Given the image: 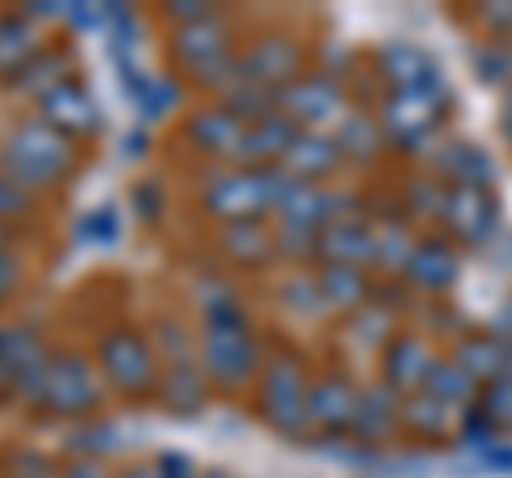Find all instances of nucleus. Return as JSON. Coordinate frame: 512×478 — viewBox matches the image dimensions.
<instances>
[{
    "label": "nucleus",
    "mask_w": 512,
    "mask_h": 478,
    "mask_svg": "<svg viewBox=\"0 0 512 478\" xmlns=\"http://www.w3.org/2000/svg\"><path fill=\"white\" fill-rule=\"evenodd\" d=\"M239 47H244V35H239L235 13L218 9L214 18H205V22L167 30L163 56H167V69L180 77L192 94L222 99V94L239 82Z\"/></svg>",
    "instance_id": "nucleus-1"
},
{
    "label": "nucleus",
    "mask_w": 512,
    "mask_h": 478,
    "mask_svg": "<svg viewBox=\"0 0 512 478\" xmlns=\"http://www.w3.org/2000/svg\"><path fill=\"white\" fill-rule=\"evenodd\" d=\"M82 158H86V146L56 133L35 111L13 116L0 129V171L35 197L56 193V188L69 184L82 171Z\"/></svg>",
    "instance_id": "nucleus-2"
},
{
    "label": "nucleus",
    "mask_w": 512,
    "mask_h": 478,
    "mask_svg": "<svg viewBox=\"0 0 512 478\" xmlns=\"http://www.w3.org/2000/svg\"><path fill=\"white\" fill-rule=\"evenodd\" d=\"M90 359L99 368L103 385L124 406L158 402V380H163V359L150 342V333L133 321H111L90 338Z\"/></svg>",
    "instance_id": "nucleus-3"
},
{
    "label": "nucleus",
    "mask_w": 512,
    "mask_h": 478,
    "mask_svg": "<svg viewBox=\"0 0 512 478\" xmlns=\"http://www.w3.org/2000/svg\"><path fill=\"white\" fill-rule=\"evenodd\" d=\"M282 180V167H210L197 188V214L210 227L274 218Z\"/></svg>",
    "instance_id": "nucleus-4"
},
{
    "label": "nucleus",
    "mask_w": 512,
    "mask_h": 478,
    "mask_svg": "<svg viewBox=\"0 0 512 478\" xmlns=\"http://www.w3.org/2000/svg\"><path fill=\"white\" fill-rule=\"evenodd\" d=\"M308 389H312V376L303 368V359L295 350H269L261 380L252 389V410L269 432L282 436V440H312V423H308Z\"/></svg>",
    "instance_id": "nucleus-5"
},
{
    "label": "nucleus",
    "mask_w": 512,
    "mask_h": 478,
    "mask_svg": "<svg viewBox=\"0 0 512 478\" xmlns=\"http://www.w3.org/2000/svg\"><path fill=\"white\" fill-rule=\"evenodd\" d=\"M453 111L448 82H431L419 90H384L376 99V120L389 133V146L402 154H427L440 146V129Z\"/></svg>",
    "instance_id": "nucleus-6"
},
{
    "label": "nucleus",
    "mask_w": 512,
    "mask_h": 478,
    "mask_svg": "<svg viewBox=\"0 0 512 478\" xmlns=\"http://www.w3.org/2000/svg\"><path fill=\"white\" fill-rule=\"evenodd\" d=\"M107 402H111V389L103 385L90 350L52 346V363H47V397H43L47 419L86 423V419H99Z\"/></svg>",
    "instance_id": "nucleus-7"
},
{
    "label": "nucleus",
    "mask_w": 512,
    "mask_h": 478,
    "mask_svg": "<svg viewBox=\"0 0 512 478\" xmlns=\"http://www.w3.org/2000/svg\"><path fill=\"white\" fill-rule=\"evenodd\" d=\"M308 73V43L295 30L269 26L256 30L252 39L239 47V82L265 86V90H286L291 82Z\"/></svg>",
    "instance_id": "nucleus-8"
},
{
    "label": "nucleus",
    "mask_w": 512,
    "mask_h": 478,
    "mask_svg": "<svg viewBox=\"0 0 512 478\" xmlns=\"http://www.w3.org/2000/svg\"><path fill=\"white\" fill-rule=\"evenodd\" d=\"M278 111L308 133H333L350 116V90L338 73H303L299 82L278 90Z\"/></svg>",
    "instance_id": "nucleus-9"
},
{
    "label": "nucleus",
    "mask_w": 512,
    "mask_h": 478,
    "mask_svg": "<svg viewBox=\"0 0 512 478\" xmlns=\"http://www.w3.org/2000/svg\"><path fill=\"white\" fill-rule=\"evenodd\" d=\"M244 129H248V124L239 120L222 99H201L197 107H188L180 116V124H175V137H180V146L192 158H201L205 167H227L231 150L239 146Z\"/></svg>",
    "instance_id": "nucleus-10"
},
{
    "label": "nucleus",
    "mask_w": 512,
    "mask_h": 478,
    "mask_svg": "<svg viewBox=\"0 0 512 478\" xmlns=\"http://www.w3.org/2000/svg\"><path fill=\"white\" fill-rule=\"evenodd\" d=\"M0 350H5V363L13 376V402L26 414H43L52 342L35 325H0Z\"/></svg>",
    "instance_id": "nucleus-11"
},
{
    "label": "nucleus",
    "mask_w": 512,
    "mask_h": 478,
    "mask_svg": "<svg viewBox=\"0 0 512 478\" xmlns=\"http://www.w3.org/2000/svg\"><path fill=\"white\" fill-rule=\"evenodd\" d=\"M35 116L47 120L56 133H64L69 141H77V146L94 141L103 133V124H107L99 99L86 90L82 77H73V82H64L56 90H47L43 99H35Z\"/></svg>",
    "instance_id": "nucleus-12"
},
{
    "label": "nucleus",
    "mask_w": 512,
    "mask_h": 478,
    "mask_svg": "<svg viewBox=\"0 0 512 478\" xmlns=\"http://www.w3.org/2000/svg\"><path fill=\"white\" fill-rule=\"evenodd\" d=\"M440 222L457 248H487L495 244V231H500V201H495V193H483V188H448Z\"/></svg>",
    "instance_id": "nucleus-13"
},
{
    "label": "nucleus",
    "mask_w": 512,
    "mask_h": 478,
    "mask_svg": "<svg viewBox=\"0 0 512 478\" xmlns=\"http://www.w3.org/2000/svg\"><path fill=\"white\" fill-rule=\"evenodd\" d=\"M116 65V77H120V90H124V99L137 107V116L146 120V124H158V120H167L171 111H180L184 107V82L175 77L171 69H141L137 60H111Z\"/></svg>",
    "instance_id": "nucleus-14"
},
{
    "label": "nucleus",
    "mask_w": 512,
    "mask_h": 478,
    "mask_svg": "<svg viewBox=\"0 0 512 478\" xmlns=\"http://www.w3.org/2000/svg\"><path fill=\"white\" fill-rule=\"evenodd\" d=\"M214 252L239 274H261L278 261V235L274 218H256V222H227L214 227Z\"/></svg>",
    "instance_id": "nucleus-15"
},
{
    "label": "nucleus",
    "mask_w": 512,
    "mask_h": 478,
    "mask_svg": "<svg viewBox=\"0 0 512 478\" xmlns=\"http://www.w3.org/2000/svg\"><path fill=\"white\" fill-rule=\"evenodd\" d=\"M355 406H359V385L346 372H320V376H312V389H308V423H312V436L316 440L346 436L350 432V419H355Z\"/></svg>",
    "instance_id": "nucleus-16"
},
{
    "label": "nucleus",
    "mask_w": 512,
    "mask_h": 478,
    "mask_svg": "<svg viewBox=\"0 0 512 478\" xmlns=\"http://www.w3.org/2000/svg\"><path fill=\"white\" fill-rule=\"evenodd\" d=\"M436 359L440 355L431 350L427 338H419V333H393V338L380 346V385H389L402 397L423 393L427 372Z\"/></svg>",
    "instance_id": "nucleus-17"
},
{
    "label": "nucleus",
    "mask_w": 512,
    "mask_h": 478,
    "mask_svg": "<svg viewBox=\"0 0 512 478\" xmlns=\"http://www.w3.org/2000/svg\"><path fill=\"white\" fill-rule=\"evenodd\" d=\"M402 278H406L410 291H427V295L453 291L457 278H461V248L448 235H419Z\"/></svg>",
    "instance_id": "nucleus-18"
},
{
    "label": "nucleus",
    "mask_w": 512,
    "mask_h": 478,
    "mask_svg": "<svg viewBox=\"0 0 512 478\" xmlns=\"http://www.w3.org/2000/svg\"><path fill=\"white\" fill-rule=\"evenodd\" d=\"M397 432H402V393H393L389 385H359V406H355V419H350V440L367 444V449H380L389 444Z\"/></svg>",
    "instance_id": "nucleus-19"
},
{
    "label": "nucleus",
    "mask_w": 512,
    "mask_h": 478,
    "mask_svg": "<svg viewBox=\"0 0 512 478\" xmlns=\"http://www.w3.org/2000/svg\"><path fill=\"white\" fill-rule=\"evenodd\" d=\"M372 69H376L384 90H419V86H431V82H444L436 60H431L419 43H406V39L380 43L372 52Z\"/></svg>",
    "instance_id": "nucleus-20"
},
{
    "label": "nucleus",
    "mask_w": 512,
    "mask_h": 478,
    "mask_svg": "<svg viewBox=\"0 0 512 478\" xmlns=\"http://www.w3.org/2000/svg\"><path fill=\"white\" fill-rule=\"evenodd\" d=\"M316 265H355V269H376V227L359 218L329 222L316 235Z\"/></svg>",
    "instance_id": "nucleus-21"
},
{
    "label": "nucleus",
    "mask_w": 512,
    "mask_h": 478,
    "mask_svg": "<svg viewBox=\"0 0 512 478\" xmlns=\"http://www.w3.org/2000/svg\"><path fill=\"white\" fill-rule=\"evenodd\" d=\"M291 180H303V184H329L333 175H338L346 167L342 158V146L333 133H308L299 129V137L291 141V150H286V158L278 163Z\"/></svg>",
    "instance_id": "nucleus-22"
},
{
    "label": "nucleus",
    "mask_w": 512,
    "mask_h": 478,
    "mask_svg": "<svg viewBox=\"0 0 512 478\" xmlns=\"http://www.w3.org/2000/svg\"><path fill=\"white\" fill-rule=\"evenodd\" d=\"M436 175L448 188H483L495 193V158L478 141H440L436 146Z\"/></svg>",
    "instance_id": "nucleus-23"
},
{
    "label": "nucleus",
    "mask_w": 512,
    "mask_h": 478,
    "mask_svg": "<svg viewBox=\"0 0 512 478\" xmlns=\"http://www.w3.org/2000/svg\"><path fill=\"white\" fill-rule=\"evenodd\" d=\"M295 137H299V124L291 116H282V111L269 120H256L244 129V137H239L227 167H278Z\"/></svg>",
    "instance_id": "nucleus-24"
},
{
    "label": "nucleus",
    "mask_w": 512,
    "mask_h": 478,
    "mask_svg": "<svg viewBox=\"0 0 512 478\" xmlns=\"http://www.w3.org/2000/svg\"><path fill=\"white\" fill-rule=\"evenodd\" d=\"M210 380H205L201 363L188 359V363H167L163 380H158V406H163L171 419H197L210 406Z\"/></svg>",
    "instance_id": "nucleus-25"
},
{
    "label": "nucleus",
    "mask_w": 512,
    "mask_h": 478,
    "mask_svg": "<svg viewBox=\"0 0 512 478\" xmlns=\"http://www.w3.org/2000/svg\"><path fill=\"white\" fill-rule=\"evenodd\" d=\"M73 77H77V47H73V39H52L18 73V82L9 86V94H22V99H43L47 90L73 82Z\"/></svg>",
    "instance_id": "nucleus-26"
},
{
    "label": "nucleus",
    "mask_w": 512,
    "mask_h": 478,
    "mask_svg": "<svg viewBox=\"0 0 512 478\" xmlns=\"http://www.w3.org/2000/svg\"><path fill=\"white\" fill-rule=\"evenodd\" d=\"M47 47L43 30L22 9H0V86H13L18 73Z\"/></svg>",
    "instance_id": "nucleus-27"
},
{
    "label": "nucleus",
    "mask_w": 512,
    "mask_h": 478,
    "mask_svg": "<svg viewBox=\"0 0 512 478\" xmlns=\"http://www.w3.org/2000/svg\"><path fill=\"white\" fill-rule=\"evenodd\" d=\"M402 432L423 444H444L461 432V410L436 402L431 393H410L402 397Z\"/></svg>",
    "instance_id": "nucleus-28"
},
{
    "label": "nucleus",
    "mask_w": 512,
    "mask_h": 478,
    "mask_svg": "<svg viewBox=\"0 0 512 478\" xmlns=\"http://www.w3.org/2000/svg\"><path fill=\"white\" fill-rule=\"evenodd\" d=\"M316 282H320V295H325V308L342 316L372 304L376 295L372 269H355V265H316Z\"/></svg>",
    "instance_id": "nucleus-29"
},
{
    "label": "nucleus",
    "mask_w": 512,
    "mask_h": 478,
    "mask_svg": "<svg viewBox=\"0 0 512 478\" xmlns=\"http://www.w3.org/2000/svg\"><path fill=\"white\" fill-rule=\"evenodd\" d=\"M453 359L478 385H491L500 376H512V338H504V333H474V338H461L453 346Z\"/></svg>",
    "instance_id": "nucleus-30"
},
{
    "label": "nucleus",
    "mask_w": 512,
    "mask_h": 478,
    "mask_svg": "<svg viewBox=\"0 0 512 478\" xmlns=\"http://www.w3.org/2000/svg\"><path fill=\"white\" fill-rule=\"evenodd\" d=\"M333 137H338V146H342V158L355 167H376L380 158L389 154V133L380 129L376 111L350 107V116L333 129Z\"/></svg>",
    "instance_id": "nucleus-31"
},
{
    "label": "nucleus",
    "mask_w": 512,
    "mask_h": 478,
    "mask_svg": "<svg viewBox=\"0 0 512 478\" xmlns=\"http://www.w3.org/2000/svg\"><path fill=\"white\" fill-rule=\"evenodd\" d=\"M423 393H431L436 402L453 406V410H470L478 397H483V385H478V380H474L466 368H461L453 355H440L436 363H431Z\"/></svg>",
    "instance_id": "nucleus-32"
},
{
    "label": "nucleus",
    "mask_w": 512,
    "mask_h": 478,
    "mask_svg": "<svg viewBox=\"0 0 512 478\" xmlns=\"http://www.w3.org/2000/svg\"><path fill=\"white\" fill-rule=\"evenodd\" d=\"M150 342L158 350V359H163V368L167 363H188V359H197V329L188 325V316L180 312H154V321H150Z\"/></svg>",
    "instance_id": "nucleus-33"
},
{
    "label": "nucleus",
    "mask_w": 512,
    "mask_h": 478,
    "mask_svg": "<svg viewBox=\"0 0 512 478\" xmlns=\"http://www.w3.org/2000/svg\"><path fill=\"white\" fill-rule=\"evenodd\" d=\"M274 299L282 304V312L291 316H303V321H316V316H325V295H320V282H316V269H295L291 278L278 282Z\"/></svg>",
    "instance_id": "nucleus-34"
},
{
    "label": "nucleus",
    "mask_w": 512,
    "mask_h": 478,
    "mask_svg": "<svg viewBox=\"0 0 512 478\" xmlns=\"http://www.w3.org/2000/svg\"><path fill=\"white\" fill-rule=\"evenodd\" d=\"M419 235H410V227L402 218H380L376 222V269L384 274H402Z\"/></svg>",
    "instance_id": "nucleus-35"
},
{
    "label": "nucleus",
    "mask_w": 512,
    "mask_h": 478,
    "mask_svg": "<svg viewBox=\"0 0 512 478\" xmlns=\"http://www.w3.org/2000/svg\"><path fill=\"white\" fill-rule=\"evenodd\" d=\"M120 444V427L111 423V419H86V423H77L69 436H64V449H69V457H86V461H99L107 457L111 449Z\"/></svg>",
    "instance_id": "nucleus-36"
},
{
    "label": "nucleus",
    "mask_w": 512,
    "mask_h": 478,
    "mask_svg": "<svg viewBox=\"0 0 512 478\" xmlns=\"http://www.w3.org/2000/svg\"><path fill=\"white\" fill-rule=\"evenodd\" d=\"M444 201H448V184L440 175H414V180L402 188V210L414 222H431V218L440 222Z\"/></svg>",
    "instance_id": "nucleus-37"
},
{
    "label": "nucleus",
    "mask_w": 512,
    "mask_h": 478,
    "mask_svg": "<svg viewBox=\"0 0 512 478\" xmlns=\"http://www.w3.org/2000/svg\"><path fill=\"white\" fill-rule=\"evenodd\" d=\"M60 461L35 444H5L0 449V478H60Z\"/></svg>",
    "instance_id": "nucleus-38"
},
{
    "label": "nucleus",
    "mask_w": 512,
    "mask_h": 478,
    "mask_svg": "<svg viewBox=\"0 0 512 478\" xmlns=\"http://www.w3.org/2000/svg\"><path fill=\"white\" fill-rule=\"evenodd\" d=\"M107 52L111 60H137V47H141V18L133 5H116L107 0Z\"/></svg>",
    "instance_id": "nucleus-39"
},
{
    "label": "nucleus",
    "mask_w": 512,
    "mask_h": 478,
    "mask_svg": "<svg viewBox=\"0 0 512 478\" xmlns=\"http://www.w3.org/2000/svg\"><path fill=\"white\" fill-rule=\"evenodd\" d=\"M222 103H227L244 124L278 116V90H265V86H252V82H235L227 94H222Z\"/></svg>",
    "instance_id": "nucleus-40"
},
{
    "label": "nucleus",
    "mask_w": 512,
    "mask_h": 478,
    "mask_svg": "<svg viewBox=\"0 0 512 478\" xmlns=\"http://www.w3.org/2000/svg\"><path fill=\"white\" fill-rule=\"evenodd\" d=\"M120 235H124V218L116 205H94V210L77 218V239H82V244L111 248V244H120Z\"/></svg>",
    "instance_id": "nucleus-41"
},
{
    "label": "nucleus",
    "mask_w": 512,
    "mask_h": 478,
    "mask_svg": "<svg viewBox=\"0 0 512 478\" xmlns=\"http://www.w3.org/2000/svg\"><path fill=\"white\" fill-rule=\"evenodd\" d=\"M43 214V197L26 193L22 184H13L5 171H0V222H13V227H30Z\"/></svg>",
    "instance_id": "nucleus-42"
},
{
    "label": "nucleus",
    "mask_w": 512,
    "mask_h": 478,
    "mask_svg": "<svg viewBox=\"0 0 512 478\" xmlns=\"http://www.w3.org/2000/svg\"><path fill=\"white\" fill-rule=\"evenodd\" d=\"M346 321H350V333H355L363 346H372V350H380L384 342L393 338V308H380L376 299L372 304H363L359 312H350Z\"/></svg>",
    "instance_id": "nucleus-43"
},
{
    "label": "nucleus",
    "mask_w": 512,
    "mask_h": 478,
    "mask_svg": "<svg viewBox=\"0 0 512 478\" xmlns=\"http://www.w3.org/2000/svg\"><path fill=\"white\" fill-rule=\"evenodd\" d=\"M128 210H133L146 227H158L167 218V188L158 175H141V180L128 188Z\"/></svg>",
    "instance_id": "nucleus-44"
},
{
    "label": "nucleus",
    "mask_w": 512,
    "mask_h": 478,
    "mask_svg": "<svg viewBox=\"0 0 512 478\" xmlns=\"http://www.w3.org/2000/svg\"><path fill=\"white\" fill-rule=\"evenodd\" d=\"M478 470H495V474H512V444L500 440V432L491 436H474V440H457Z\"/></svg>",
    "instance_id": "nucleus-45"
},
{
    "label": "nucleus",
    "mask_w": 512,
    "mask_h": 478,
    "mask_svg": "<svg viewBox=\"0 0 512 478\" xmlns=\"http://www.w3.org/2000/svg\"><path fill=\"white\" fill-rule=\"evenodd\" d=\"M474 73L487 86H512V43L508 39H491L474 52Z\"/></svg>",
    "instance_id": "nucleus-46"
},
{
    "label": "nucleus",
    "mask_w": 512,
    "mask_h": 478,
    "mask_svg": "<svg viewBox=\"0 0 512 478\" xmlns=\"http://www.w3.org/2000/svg\"><path fill=\"white\" fill-rule=\"evenodd\" d=\"M26 282H30V265L22 252H9V248H0V308L13 304L22 291H26Z\"/></svg>",
    "instance_id": "nucleus-47"
},
{
    "label": "nucleus",
    "mask_w": 512,
    "mask_h": 478,
    "mask_svg": "<svg viewBox=\"0 0 512 478\" xmlns=\"http://www.w3.org/2000/svg\"><path fill=\"white\" fill-rule=\"evenodd\" d=\"M478 406H483V414L495 427H508L512 432V376H500V380H491V385H483Z\"/></svg>",
    "instance_id": "nucleus-48"
},
{
    "label": "nucleus",
    "mask_w": 512,
    "mask_h": 478,
    "mask_svg": "<svg viewBox=\"0 0 512 478\" xmlns=\"http://www.w3.org/2000/svg\"><path fill=\"white\" fill-rule=\"evenodd\" d=\"M214 13H218V5H205V0H171V5H158L154 9V18L163 22L167 30H180V26L214 18Z\"/></svg>",
    "instance_id": "nucleus-49"
},
{
    "label": "nucleus",
    "mask_w": 512,
    "mask_h": 478,
    "mask_svg": "<svg viewBox=\"0 0 512 478\" xmlns=\"http://www.w3.org/2000/svg\"><path fill=\"white\" fill-rule=\"evenodd\" d=\"M64 26L77 30V35H90V30H103L107 26V5H86V0H69L64 5Z\"/></svg>",
    "instance_id": "nucleus-50"
},
{
    "label": "nucleus",
    "mask_w": 512,
    "mask_h": 478,
    "mask_svg": "<svg viewBox=\"0 0 512 478\" xmlns=\"http://www.w3.org/2000/svg\"><path fill=\"white\" fill-rule=\"evenodd\" d=\"M154 470H158V478H197V474H201L197 466H192V457L180 453V449L154 453Z\"/></svg>",
    "instance_id": "nucleus-51"
},
{
    "label": "nucleus",
    "mask_w": 512,
    "mask_h": 478,
    "mask_svg": "<svg viewBox=\"0 0 512 478\" xmlns=\"http://www.w3.org/2000/svg\"><path fill=\"white\" fill-rule=\"evenodd\" d=\"M478 22H483L495 39H508L512 35V0L508 5H478Z\"/></svg>",
    "instance_id": "nucleus-52"
},
{
    "label": "nucleus",
    "mask_w": 512,
    "mask_h": 478,
    "mask_svg": "<svg viewBox=\"0 0 512 478\" xmlns=\"http://www.w3.org/2000/svg\"><path fill=\"white\" fill-rule=\"evenodd\" d=\"M64 5H69V0H26V5H18V9L35 26H43V22H64Z\"/></svg>",
    "instance_id": "nucleus-53"
},
{
    "label": "nucleus",
    "mask_w": 512,
    "mask_h": 478,
    "mask_svg": "<svg viewBox=\"0 0 512 478\" xmlns=\"http://www.w3.org/2000/svg\"><path fill=\"white\" fill-rule=\"evenodd\" d=\"M60 478H111V474L103 470V461H86V457H69V461H64V470H60Z\"/></svg>",
    "instance_id": "nucleus-54"
},
{
    "label": "nucleus",
    "mask_w": 512,
    "mask_h": 478,
    "mask_svg": "<svg viewBox=\"0 0 512 478\" xmlns=\"http://www.w3.org/2000/svg\"><path fill=\"white\" fill-rule=\"evenodd\" d=\"M150 150H154L150 129H133V133H124V146H120V154H124V158H146Z\"/></svg>",
    "instance_id": "nucleus-55"
},
{
    "label": "nucleus",
    "mask_w": 512,
    "mask_h": 478,
    "mask_svg": "<svg viewBox=\"0 0 512 478\" xmlns=\"http://www.w3.org/2000/svg\"><path fill=\"white\" fill-rule=\"evenodd\" d=\"M30 239V227H13V222H0V248L18 252V244H26Z\"/></svg>",
    "instance_id": "nucleus-56"
},
{
    "label": "nucleus",
    "mask_w": 512,
    "mask_h": 478,
    "mask_svg": "<svg viewBox=\"0 0 512 478\" xmlns=\"http://www.w3.org/2000/svg\"><path fill=\"white\" fill-rule=\"evenodd\" d=\"M111 478H158V470H154V461H128Z\"/></svg>",
    "instance_id": "nucleus-57"
},
{
    "label": "nucleus",
    "mask_w": 512,
    "mask_h": 478,
    "mask_svg": "<svg viewBox=\"0 0 512 478\" xmlns=\"http://www.w3.org/2000/svg\"><path fill=\"white\" fill-rule=\"evenodd\" d=\"M13 402V376H9V363H5V350H0V406Z\"/></svg>",
    "instance_id": "nucleus-58"
},
{
    "label": "nucleus",
    "mask_w": 512,
    "mask_h": 478,
    "mask_svg": "<svg viewBox=\"0 0 512 478\" xmlns=\"http://www.w3.org/2000/svg\"><path fill=\"white\" fill-rule=\"evenodd\" d=\"M500 137L512 146V107H504V111H500Z\"/></svg>",
    "instance_id": "nucleus-59"
},
{
    "label": "nucleus",
    "mask_w": 512,
    "mask_h": 478,
    "mask_svg": "<svg viewBox=\"0 0 512 478\" xmlns=\"http://www.w3.org/2000/svg\"><path fill=\"white\" fill-rule=\"evenodd\" d=\"M197 478H235V474H227V470H201Z\"/></svg>",
    "instance_id": "nucleus-60"
},
{
    "label": "nucleus",
    "mask_w": 512,
    "mask_h": 478,
    "mask_svg": "<svg viewBox=\"0 0 512 478\" xmlns=\"http://www.w3.org/2000/svg\"><path fill=\"white\" fill-rule=\"evenodd\" d=\"M504 107H512V86H508V94H504Z\"/></svg>",
    "instance_id": "nucleus-61"
}]
</instances>
